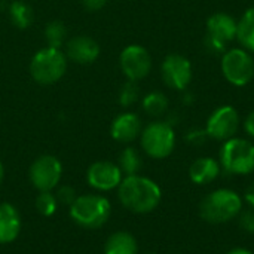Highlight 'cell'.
<instances>
[{"label": "cell", "mask_w": 254, "mask_h": 254, "mask_svg": "<svg viewBox=\"0 0 254 254\" xmlns=\"http://www.w3.org/2000/svg\"><path fill=\"white\" fill-rule=\"evenodd\" d=\"M121 204L137 214H147L158 208L162 199V190L156 182L138 174L127 176L118 188Z\"/></svg>", "instance_id": "1"}, {"label": "cell", "mask_w": 254, "mask_h": 254, "mask_svg": "<svg viewBox=\"0 0 254 254\" xmlns=\"http://www.w3.org/2000/svg\"><path fill=\"white\" fill-rule=\"evenodd\" d=\"M243 211V198L232 189H216L210 192L199 204L202 220L220 225L240 216Z\"/></svg>", "instance_id": "2"}, {"label": "cell", "mask_w": 254, "mask_h": 254, "mask_svg": "<svg viewBox=\"0 0 254 254\" xmlns=\"http://www.w3.org/2000/svg\"><path fill=\"white\" fill-rule=\"evenodd\" d=\"M112 213V205L103 195L77 196L70 205L71 220L86 229H97L107 223Z\"/></svg>", "instance_id": "3"}, {"label": "cell", "mask_w": 254, "mask_h": 254, "mask_svg": "<svg viewBox=\"0 0 254 254\" xmlns=\"http://www.w3.org/2000/svg\"><path fill=\"white\" fill-rule=\"evenodd\" d=\"M220 167L234 176H249L254 171V144L246 138L232 137L220 149Z\"/></svg>", "instance_id": "4"}, {"label": "cell", "mask_w": 254, "mask_h": 254, "mask_svg": "<svg viewBox=\"0 0 254 254\" xmlns=\"http://www.w3.org/2000/svg\"><path fill=\"white\" fill-rule=\"evenodd\" d=\"M67 70V58L58 48L40 49L30 63L31 77L40 85H52L58 82Z\"/></svg>", "instance_id": "5"}, {"label": "cell", "mask_w": 254, "mask_h": 254, "mask_svg": "<svg viewBox=\"0 0 254 254\" xmlns=\"http://www.w3.org/2000/svg\"><path fill=\"white\" fill-rule=\"evenodd\" d=\"M141 147L153 159L168 158L176 147V132L170 122H152L141 131Z\"/></svg>", "instance_id": "6"}, {"label": "cell", "mask_w": 254, "mask_h": 254, "mask_svg": "<svg viewBox=\"0 0 254 254\" xmlns=\"http://www.w3.org/2000/svg\"><path fill=\"white\" fill-rule=\"evenodd\" d=\"M222 73L234 86H246L254 77V60L247 49H226L222 57Z\"/></svg>", "instance_id": "7"}, {"label": "cell", "mask_w": 254, "mask_h": 254, "mask_svg": "<svg viewBox=\"0 0 254 254\" xmlns=\"http://www.w3.org/2000/svg\"><path fill=\"white\" fill-rule=\"evenodd\" d=\"M237 28L238 21L226 13V12H216L207 19V36H205V46L208 51L214 54H223L228 45L237 39Z\"/></svg>", "instance_id": "8"}, {"label": "cell", "mask_w": 254, "mask_h": 254, "mask_svg": "<svg viewBox=\"0 0 254 254\" xmlns=\"http://www.w3.org/2000/svg\"><path fill=\"white\" fill-rule=\"evenodd\" d=\"M63 176V165L52 155L39 156L30 167V182L39 192H51L55 189Z\"/></svg>", "instance_id": "9"}, {"label": "cell", "mask_w": 254, "mask_h": 254, "mask_svg": "<svg viewBox=\"0 0 254 254\" xmlns=\"http://www.w3.org/2000/svg\"><path fill=\"white\" fill-rule=\"evenodd\" d=\"M240 128V115L232 106L217 107L207 119L205 132L210 138L226 141L232 138Z\"/></svg>", "instance_id": "10"}, {"label": "cell", "mask_w": 254, "mask_h": 254, "mask_svg": "<svg viewBox=\"0 0 254 254\" xmlns=\"http://www.w3.org/2000/svg\"><path fill=\"white\" fill-rule=\"evenodd\" d=\"M161 74L168 88L185 91L192 80V64L180 54H170L162 63Z\"/></svg>", "instance_id": "11"}, {"label": "cell", "mask_w": 254, "mask_h": 254, "mask_svg": "<svg viewBox=\"0 0 254 254\" xmlns=\"http://www.w3.org/2000/svg\"><path fill=\"white\" fill-rule=\"evenodd\" d=\"M121 68L128 80L137 82L144 79L152 68V57L146 48L141 45H129L127 46L119 58Z\"/></svg>", "instance_id": "12"}, {"label": "cell", "mask_w": 254, "mask_h": 254, "mask_svg": "<svg viewBox=\"0 0 254 254\" xmlns=\"http://www.w3.org/2000/svg\"><path fill=\"white\" fill-rule=\"evenodd\" d=\"M122 171L119 165L109 161L94 162L86 171V182L91 188L106 192L119 188L122 182Z\"/></svg>", "instance_id": "13"}, {"label": "cell", "mask_w": 254, "mask_h": 254, "mask_svg": "<svg viewBox=\"0 0 254 254\" xmlns=\"http://www.w3.org/2000/svg\"><path fill=\"white\" fill-rule=\"evenodd\" d=\"M100 55L98 43L88 36H76L67 43V57L77 64H91Z\"/></svg>", "instance_id": "14"}, {"label": "cell", "mask_w": 254, "mask_h": 254, "mask_svg": "<svg viewBox=\"0 0 254 254\" xmlns=\"http://www.w3.org/2000/svg\"><path fill=\"white\" fill-rule=\"evenodd\" d=\"M141 132V122L135 113L127 112L119 116L112 124L110 134L119 143H131Z\"/></svg>", "instance_id": "15"}, {"label": "cell", "mask_w": 254, "mask_h": 254, "mask_svg": "<svg viewBox=\"0 0 254 254\" xmlns=\"http://www.w3.org/2000/svg\"><path fill=\"white\" fill-rule=\"evenodd\" d=\"M21 232V216L18 210L7 202L0 204V244H9Z\"/></svg>", "instance_id": "16"}, {"label": "cell", "mask_w": 254, "mask_h": 254, "mask_svg": "<svg viewBox=\"0 0 254 254\" xmlns=\"http://www.w3.org/2000/svg\"><path fill=\"white\" fill-rule=\"evenodd\" d=\"M220 164L208 156L198 158L190 164L189 168V177L195 185H208L214 182L220 174Z\"/></svg>", "instance_id": "17"}, {"label": "cell", "mask_w": 254, "mask_h": 254, "mask_svg": "<svg viewBox=\"0 0 254 254\" xmlns=\"http://www.w3.org/2000/svg\"><path fill=\"white\" fill-rule=\"evenodd\" d=\"M104 254H138L137 240L129 232H115L106 241Z\"/></svg>", "instance_id": "18"}, {"label": "cell", "mask_w": 254, "mask_h": 254, "mask_svg": "<svg viewBox=\"0 0 254 254\" xmlns=\"http://www.w3.org/2000/svg\"><path fill=\"white\" fill-rule=\"evenodd\" d=\"M237 39L247 51L254 52V6L249 7L238 21Z\"/></svg>", "instance_id": "19"}, {"label": "cell", "mask_w": 254, "mask_h": 254, "mask_svg": "<svg viewBox=\"0 0 254 254\" xmlns=\"http://www.w3.org/2000/svg\"><path fill=\"white\" fill-rule=\"evenodd\" d=\"M9 15H10V19L12 22L18 27V28H28L33 21H34V12L33 9L24 3V1H13L10 4V9H9Z\"/></svg>", "instance_id": "20"}, {"label": "cell", "mask_w": 254, "mask_h": 254, "mask_svg": "<svg viewBox=\"0 0 254 254\" xmlns=\"http://www.w3.org/2000/svg\"><path fill=\"white\" fill-rule=\"evenodd\" d=\"M143 109L150 116H161L168 109V98L161 91L149 92L143 98Z\"/></svg>", "instance_id": "21"}, {"label": "cell", "mask_w": 254, "mask_h": 254, "mask_svg": "<svg viewBox=\"0 0 254 254\" xmlns=\"http://www.w3.org/2000/svg\"><path fill=\"white\" fill-rule=\"evenodd\" d=\"M141 158L138 155V152L134 147H127L122 150L121 156H119V168L122 171V174L125 176H134L140 171L141 168Z\"/></svg>", "instance_id": "22"}, {"label": "cell", "mask_w": 254, "mask_h": 254, "mask_svg": "<svg viewBox=\"0 0 254 254\" xmlns=\"http://www.w3.org/2000/svg\"><path fill=\"white\" fill-rule=\"evenodd\" d=\"M65 27L61 21H52L45 28V37L51 48H60L65 39Z\"/></svg>", "instance_id": "23"}, {"label": "cell", "mask_w": 254, "mask_h": 254, "mask_svg": "<svg viewBox=\"0 0 254 254\" xmlns=\"http://www.w3.org/2000/svg\"><path fill=\"white\" fill-rule=\"evenodd\" d=\"M36 208L42 216L51 217L55 214L58 208V199L51 192H40L39 196L36 198Z\"/></svg>", "instance_id": "24"}, {"label": "cell", "mask_w": 254, "mask_h": 254, "mask_svg": "<svg viewBox=\"0 0 254 254\" xmlns=\"http://www.w3.org/2000/svg\"><path fill=\"white\" fill-rule=\"evenodd\" d=\"M138 95H140V89H138L137 83L132 82V80H128V82L122 86V89H121L119 103H121V106H124V107L132 106V104L138 100Z\"/></svg>", "instance_id": "25"}, {"label": "cell", "mask_w": 254, "mask_h": 254, "mask_svg": "<svg viewBox=\"0 0 254 254\" xmlns=\"http://www.w3.org/2000/svg\"><path fill=\"white\" fill-rule=\"evenodd\" d=\"M55 196H57L58 202H61V204H64V205H71V204L76 201V198H77L76 190H74L71 186H61V188L57 190Z\"/></svg>", "instance_id": "26"}, {"label": "cell", "mask_w": 254, "mask_h": 254, "mask_svg": "<svg viewBox=\"0 0 254 254\" xmlns=\"http://www.w3.org/2000/svg\"><path fill=\"white\" fill-rule=\"evenodd\" d=\"M238 225L244 232L254 234V210L241 211L238 216Z\"/></svg>", "instance_id": "27"}, {"label": "cell", "mask_w": 254, "mask_h": 254, "mask_svg": "<svg viewBox=\"0 0 254 254\" xmlns=\"http://www.w3.org/2000/svg\"><path fill=\"white\" fill-rule=\"evenodd\" d=\"M207 138H208V135H207L205 129H190L186 135V140L193 146H202Z\"/></svg>", "instance_id": "28"}, {"label": "cell", "mask_w": 254, "mask_h": 254, "mask_svg": "<svg viewBox=\"0 0 254 254\" xmlns=\"http://www.w3.org/2000/svg\"><path fill=\"white\" fill-rule=\"evenodd\" d=\"M107 1H109V0H82V4H83L88 10L95 12V10L103 9V7L106 6Z\"/></svg>", "instance_id": "29"}, {"label": "cell", "mask_w": 254, "mask_h": 254, "mask_svg": "<svg viewBox=\"0 0 254 254\" xmlns=\"http://www.w3.org/2000/svg\"><path fill=\"white\" fill-rule=\"evenodd\" d=\"M244 128H246V132L253 137L254 138V110L246 118V122H244Z\"/></svg>", "instance_id": "30"}, {"label": "cell", "mask_w": 254, "mask_h": 254, "mask_svg": "<svg viewBox=\"0 0 254 254\" xmlns=\"http://www.w3.org/2000/svg\"><path fill=\"white\" fill-rule=\"evenodd\" d=\"M244 201H246L250 207H253L254 208V182L246 189V192H244Z\"/></svg>", "instance_id": "31"}, {"label": "cell", "mask_w": 254, "mask_h": 254, "mask_svg": "<svg viewBox=\"0 0 254 254\" xmlns=\"http://www.w3.org/2000/svg\"><path fill=\"white\" fill-rule=\"evenodd\" d=\"M226 254H253L250 250L247 249H232L231 252H228Z\"/></svg>", "instance_id": "32"}, {"label": "cell", "mask_w": 254, "mask_h": 254, "mask_svg": "<svg viewBox=\"0 0 254 254\" xmlns=\"http://www.w3.org/2000/svg\"><path fill=\"white\" fill-rule=\"evenodd\" d=\"M3 177H4V168H3V164H1V161H0V185H1V182H3Z\"/></svg>", "instance_id": "33"}]
</instances>
